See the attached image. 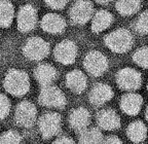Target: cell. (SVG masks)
Wrapping results in <instances>:
<instances>
[{
	"label": "cell",
	"instance_id": "cell-1",
	"mask_svg": "<svg viewBox=\"0 0 148 144\" xmlns=\"http://www.w3.org/2000/svg\"><path fill=\"white\" fill-rule=\"evenodd\" d=\"M4 88L12 96L21 97L26 95L30 88L29 76L22 70H9L4 78Z\"/></svg>",
	"mask_w": 148,
	"mask_h": 144
},
{
	"label": "cell",
	"instance_id": "cell-2",
	"mask_svg": "<svg viewBox=\"0 0 148 144\" xmlns=\"http://www.w3.org/2000/svg\"><path fill=\"white\" fill-rule=\"evenodd\" d=\"M105 44L111 51L123 53L132 49L134 37L129 30L123 28L112 31L105 37Z\"/></svg>",
	"mask_w": 148,
	"mask_h": 144
},
{
	"label": "cell",
	"instance_id": "cell-3",
	"mask_svg": "<svg viewBox=\"0 0 148 144\" xmlns=\"http://www.w3.org/2000/svg\"><path fill=\"white\" fill-rule=\"evenodd\" d=\"M116 82L120 90L125 92H135L142 84L141 73L133 68H123L116 74Z\"/></svg>",
	"mask_w": 148,
	"mask_h": 144
},
{
	"label": "cell",
	"instance_id": "cell-4",
	"mask_svg": "<svg viewBox=\"0 0 148 144\" xmlns=\"http://www.w3.org/2000/svg\"><path fill=\"white\" fill-rule=\"evenodd\" d=\"M39 103L49 108H64L67 100L64 93L58 86L49 84L42 86L39 95Z\"/></svg>",
	"mask_w": 148,
	"mask_h": 144
},
{
	"label": "cell",
	"instance_id": "cell-5",
	"mask_svg": "<svg viewBox=\"0 0 148 144\" xmlns=\"http://www.w3.org/2000/svg\"><path fill=\"white\" fill-rule=\"evenodd\" d=\"M108 60L102 53L98 51H92L88 53L83 60V66L86 72L92 76H101L108 69Z\"/></svg>",
	"mask_w": 148,
	"mask_h": 144
},
{
	"label": "cell",
	"instance_id": "cell-6",
	"mask_svg": "<svg viewBox=\"0 0 148 144\" xmlns=\"http://www.w3.org/2000/svg\"><path fill=\"white\" fill-rule=\"evenodd\" d=\"M24 55L32 61H41L49 56V44L40 37L28 39L23 47Z\"/></svg>",
	"mask_w": 148,
	"mask_h": 144
},
{
	"label": "cell",
	"instance_id": "cell-7",
	"mask_svg": "<svg viewBox=\"0 0 148 144\" xmlns=\"http://www.w3.org/2000/svg\"><path fill=\"white\" fill-rule=\"evenodd\" d=\"M39 131L45 139L55 137L61 131L62 119L57 112H47L39 119Z\"/></svg>",
	"mask_w": 148,
	"mask_h": 144
},
{
	"label": "cell",
	"instance_id": "cell-8",
	"mask_svg": "<svg viewBox=\"0 0 148 144\" xmlns=\"http://www.w3.org/2000/svg\"><path fill=\"white\" fill-rule=\"evenodd\" d=\"M94 14V5L88 0H78L70 10V20L76 25L86 24Z\"/></svg>",
	"mask_w": 148,
	"mask_h": 144
},
{
	"label": "cell",
	"instance_id": "cell-9",
	"mask_svg": "<svg viewBox=\"0 0 148 144\" xmlns=\"http://www.w3.org/2000/svg\"><path fill=\"white\" fill-rule=\"evenodd\" d=\"M14 117L18 125L23 128H30L36 121V107L29 101H23L16 106Z\"/></svg>",
	"mask_w": 148,
	"mask_h": 144
},
{
	"label": "cell",
	"instance_id": "cell-10",
	"mask_svg": "<svg viewBox=\"0 0 148 144\" xmlns=\"http://www.w3.org/2000/svg\"><path fill=\"white\" fill-rule=\"evenodd\" d=\"M53 55L59 63L70 65L77 57V45L71 40H63L56 45Z\"/></svg>",
	"mask_w": 148,
	"mask_h": 144
},
{
	"label": "cell",
	"instance_id": "cell-11",
	"mask_svg": "<svg viewBox=\"0 0 148 144\" xmlns=\"http://www.w3.org/2000/svg\"><path fill=\"white\" fill-rule=\"evenodd\" d=\"M37 24V10L30 4L22 6L18 14V28L22 33L33 30Z\"/></svg>",
	"mask_w": 148,
	"mask_h": 144
},
{
	"label": "cell",
	"instance_id": "cell-12",
	"mask_svg": "<svg viewBox=\"0 0 148 144\" xmlns=\"http://www.w3.org/2000/svg\"><path fill=\"white\" fill-rule=\"evenodd\" d=\"M143 105V98L134 92H127L120 99V108L125 114L135 116L140 112Z\"/></svg>",
	"mask_w": 148,
	"mask_h": 144
},
{
	"label": "cell",
	"instance_id": "cell-13",
	"mask_svg": "<svg viewBox=\"0 0 148 144\" xmlns=\"http://www.w3.org/2000/svg\"><path fill=\"white\" fill-rule=\"evenodd\" d=\"M112 97H113V91H112L111 86H109L106 84H95L88 95L90 104L97 107L106 104L112 99Z\"/></svg>",
	"mask_w": 148,
	"mask_h": 144
},
{
	"label": "cell",
	"instance_id": "cell-14",
	"mask_svg": "<svg viewBox=\"0 0 148 144\" xmlns=\"http://www.w3.org/2000/svg\"><path fill=\"white\" fill-rule=\"evenodd\" d=\"M97 123L103 130L113 131L120 127V117L115 110L105 108L97 113Z\"/></svg>",
	"mask_w": 148,
	"mask_h": 144
},
{
	"label": "cell",
	"instance_id": "cell-15",
	"mask_svg": "<svg viewBox=\"0 0 148 144\" xmlns=\"http://www.w3.org/2000/svg\"><path fill=\"white\" fill-rule=\"evenodd\" d=\"M41 28L51 34H61L66 29V22L57 14H46L42 18Z\"/></svg>",
	"mask_w": 148,
	"mask_h": 144
},
{
	"label": "cell",
	"instance_id": "cell-16",
	"mask_svg": "<svg viewBox=\"0 0 148 144\" xmlns=\"http://www.w3.org/2000/svg\"><path fill=\"white\" fill-rule=\"evenodd\" d=\"M66 86L74 94H80L86 88L88 79L82 71L72 70L66 75Z\"/></svg>",
	"mask_w": 148,
	"mask_h": 144
},
{
	"label": "cell",
	"instance_id": "cell-17",
	"mask_svg": "<svg viewBox=\"0 0 148 144\" xmlns=\"http://www.w3.org/2000/svg\"><path fill=\"white\" fill-rule=\"evenodd\" d=\"M90 121V115L88 109L83 107H78L73 109L69 116V123L73 130L77 132H81L86 128H88Z\"/></svg>",
	"mask_w": 148,
	"mask_h": 144
},
{
	"label": "cell",
	"instance_id": "cell-18",
	"mask_svg": "<svg viewBox=\"0 0 148 144\" xmlns=\"http://www.w3.org/2000/svg\"><path fill=\"white\" fill-rule=\"evenodd\" d=\"M35 78L42 86L53 84L57 78V70L53 66L49 64H40L36 67L34 71Z\"/></svg>",
	"mask_w": 148,
	"mask_h": 144
},
{
	"label": "cell",
	"instance_id": "cell-19",
	"mask_svg": "<svg viewBox=\"0 0 148 144\" xmlns=\"http://www.w3.org/2000/svg\"><path fill=\"white\" fill-rule=\"evenodd\" d=\"M90 20H92V31L97 34L110 27L113 22V16L107 10H101L92 14Z\"/></svg>",
	"mask_w": 148,
	"mask_h": 144
},
{
	"label": "cell",
	"instance_id": "cell-20",
	"mask_svg": "<svg viewBox=\"0 0 148 144\" xmlns=\"http://www.w3.org/2000/svg\"><path fill=\"white\" fill-rule=\"evenodd\" d=\"M127 135L132 142L140 143L143 142L147 136V128L143 121H135L127 125Z\"/></svg>",
	"mask_w": 148,
	"mask_h": 144
},
{
	"label": "cell",
	"instance_id": "cell-21",
	"mask_svg": "<svg viewBox=\"0 0 148 144\" xmlns=\"http://www.w3.org/2000/svg\"><path fill=\"white\" fill-rule=\"evenodd\" d=\"M142 0H116V10L121 16H133L141 8Z\"/></svg>",
	"mask_w": 148,
	"mask_h": 144
},
{
	"label": "cell",
	"instance_id": "cell-22",
	"mask_svg": "<svg viewBox=\"0 0 148 144\" xmlns=\"http://www.w3.org/2000/svg\"><path fill=\"white\" fill-rule=\"evenodd\" d=\"M14 8L9 0H0V27L6 28L12 25Z\"/></svg>",
	"mask_w": 148,
	"mask_h": 144
},
{
	"label": "cell",
	"instance_id": "cell-23",
	"mask_svg": "<svg viewBox=\"0 0 148 144\" xmlns=\"http://www.w3.org/2000/svg\"><path fill=\"white\" fill-rule=\"evenodd\" d=\"M80 143H101L103 141V134L98 128H86L79 132Z\"/></svg>",
	"mask_w": 148,
	"mask_h": 144
},
{
	"label": "cell",
	"instance_id": "cell-24",
	"mask_svg": "<svg viewBox=\"0 0 148 144\" xmlns=\"http://www.w3.org/2000/svg\"><path fill=\"white\" fill-rule=\"evenodd\" d=\"M133 61L140 67L148 69V47H143L137 49L133 55Z\"/></svg>",
	"mask_w": 148,
	"mask_h": 144
},
{
	"label": "cell",
	"instance_id": "cell-25",
	"mask_svg": "<svg viewBox=\"0 0 148 144\" xmlns=\"http://www.w3.org/2000/svg\"><path fill=\"white\" fill-rule=\"evenodd\" d=\"M135 30L142 35L148 34V12H142L135 22Z\"/></svg>",
	"mask_w": 148,
	"mask_h": 144
},
{
	"label": "cell",
	"instance_id": "cell-26",
	"mask_svg": "<svg viewBox=\"0 0 148 144\" xmlns=\"http://www.w3.org/2000/svg\"><path fill=\"white\" fill-rule=\"evenodd\" d=\"M22 140L21 135L16 131H6L0 136V143L4 144H12V143H20Z\"/></svg>",
	"mask_w": 148,
	"mask_h": 144
},
{
	"label": "cell",
	"instance_id": "cell-27",
	"mask_svg": "<svg viewBox=\"0 0 148 144\" xmlns=\"http://www.w3.org/2000/svg\"><path fill=\"white\" fill-rule=\"evenodd\" d=\"M10 110V102L9 99L4 95L0 93V119H5Z\"/></svg>",
	"mask_w": 148,
	"mask_h": 144
},
{
	"label": "cell",
	"instance_id": "cell-28",
	"mask_svg": "<svg viewBox=\"0 0 148 144\" xmlns=\"http://www.w3.org/2000/svg\"><path fill=\"white\" fill-rule=\"evenodd\" d=\"M44 1L53 10H63L69 2V0H44Z\"/></svg>",
	"mask_w": 148,
	"mask_h": 144
},
{
	"label": "cell",
	"instance_id": "cell-29",
	"mask_svg": "<svg viewBox=\"0 0 148 144\" xmlns=\"http://www.w3.org/2000/svg\"><path fill=\"white\" fill-rule=\"evenodd\" d=\"M103 143H109V144H116V143H123V141L117 137V136H114V135H110V136H107L106 138H103Z\"/></svg>",
	"mask_w": 148,
	"mask_h": 144
},
{
	"label": "cell",
	"instance_id": "cell-30",
	"mask_svg": "<svg viewBox=\"0 0 148 144\" xmlns=\"http://www.w3.org/2000/svg\"><path fill=\"white\" fill-rule=\"evenodd\" d=\"M53 143L67 144V143H74V141L70 137H67V136H61V137H59L58 139L53 142Z\"/></svg>",
	"mask_w": 148,
	"mask_h": 144
},
{
	"label": "cell",
	"instance_id": "cell-31",
	"mask_svg": "<svg viewBox=\"0 0 148 144\" xmlns=\"http://www.w3.org/2000/svg\"><path fill=\"white\" fill-rule=\"evenodd\" d=\"M112 0H96V2L99 3V4H102V5H105V4H108L110 3Z\"/></svg>",
	"mask_w": 148,
	"mask_h": 144
},
{
	"label": "cell",
	"instance_id": "cell-32",
	"mask_svg": "<svg viewBox=\"0 0 148 144\" xmlns=\"http://www.w3.org/2000/svg\"><path fill=\"white\" fill-rule=\"evenodd\" d=\"M145 117L148 121V106H147V108H146V111H145Z\"/></svg>",
	"mask_w": 148,
	"mask_h": 144
},
{
	"label": "cell",
	"instance_id": "cell-33",
	"mask_svg": "<svg viewBox=\"0 0 148 144\" xmlns=\"http://www.w3.org/2000/svg\"><path fill=\"white\" fill-rule=\"evenodd\" d=\"M147 91H148V82H147Z\"/></svg>",
	"mask_w": 148,
	"mask_h": 144
}]
</instances>
